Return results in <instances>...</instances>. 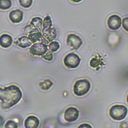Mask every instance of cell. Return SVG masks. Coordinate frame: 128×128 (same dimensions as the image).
I'll return each instance as SVG.
<instances>
[{
  "instance_id": "cell-17",
  "label": "cell",
  "mask_w": 128,
  "mask_h": 128,
  "mask_svg": "<svg viewBox=\"0 0 128 128\" xmlns=\"http://www.w3.org/2000/svg\"><path fill=\"white\" fill-rule=\"evenodd\" d=\"M52 84H53V83L51 82V80L46 79V80L39 83V86L42 90H48L51 88V86H52Z\"/></svg>"
},
{
  "instance_id": "cell-16",
  "label": "cell",
  "mask_w": 128,
  "mask_h": 128,
  "mask_svg": "<svg viewBox=\"0 0 128 128\" xmlns=\"http://www.w3.org/2000/svg\"><path fill=\"white\" fill-rule=\"evenodd\" d=\"M90 66L93 68H98L97 70H99L98 68L100 66H104V63L102 62V60L100 58H98V56L94 57L90 60Z\"/></svg>"
},
{
  "instance_id": "cell-21",
  "label": "cell",
  "mask_w": 128,
  "mask_h": 128,
  "mask_svg": "<svg viewBox=\"0 0 128 128\" xmlns=\"http://www.w3.org/2000/svg\"><path fill=\"white\" fill-rule=\"evenodd\" d=\"M48 48L50 49V50L52 52H56L60 48V44L56 41H51L50 43Z\"/></svg>"
},
{
  "instance_id": "cell-20",
  "label": "cell",
  "mask_w": 128,
  "mask_h": 128,
  "mask_svg": "<svg viewBox=\"0 0 128 128\" xmlns=\"http://www.w3.org/2000/svg\"><path fill=\"white\" fill-rule=\"evenodd\" d=\"M38 32H39V30L37 28H36L31 24L27 25L24 28V34H26V35H29V34H32V33Z\"/></svg>"
},
{
  "instance_id": "cell-25",
  "label": "cell",
  "mask_w": 128,
  "mask_h": 128,
  "mask_svg": "<svg viewBox=\"0 0 128 128\" xmlns=\"http://www.w3.org/2000/svg\"><path fill=\"white\" fill-rule=\"evenodd\" d=\"M122 25L124 30L128 32V17L123 18L122 20Z\"/></svg>"
},
{
  "instance_id": "cell-24",
  "label": "cell",
  "mask_w": 128,
  "mask_h": 128,
  "mask_svg": "<svg viewBox=\"0 0 128 128\" xmlns=\"http://www.w3.org/2000/svg\"><path fill=\"white\" fill-rule=\"evenodd\" d=\"M42 58H44V60H48V61H52L53 58H54V55L51 52H48L42 56Z\"/></svg>"
},
{
  "instance_id": "cell-6",
  "label": "cell",
  "mask_w": 128,
  "mask_h": 128,
  "mask_svg": "<svg viewBox=\"0 0 128 128\" xmlns=\"http://www.w3.org/2000/svg\"><path fill=\"white\" fill-rule=\"evenodd\" d=\"M67 44L72 50H78L83 44V40L78 35L71 34L67 36Z\"/></svg>"
},
{
  "instance_id": "cell-2",
  "label": "cell",
  "mask_w": 128,
  "mask_h": 128,
  "mask_svg": "<svg viewBox=\"0 0 128 128\" xmlns=\"http://www.w3.org/2000/svg\"><path fill=\"white\" fill-rule=\"evenodd\" d=\"M91 84L88 80L85 79L78 80L75 82L73 86V92L76 96L78 97L86 95L90 91Z\"/></svg>"
},
{
  "instance_id": "cell-28",
  "label": "cell",
  "mask_w": 128,
  "mask_h": 128,
  "mask_svg": "<svg viewBox=\"0 0 128 128\" xmlns=\"http://www.w3.org/2000/svg\"><path fill=\"white\" fill-rule=\"evenodd\" d=\"M70 1L71 2H72V3H80V2H81L82 1H83V0H70Z\"/></svg>"
},
{
  "instance_id": "cell-13",
  "label": "cell",
  "mask_w": 128,
  "mask_h": 128,
  "mask_svg": "<svg viewBox=\"0 0 128 128\" xmlns=\"http://www.w3.org/2000/svg\"><path fill=\"white\" fill-rule=\"evenodd\" d=\"M13 38L8 34H4L0 36V46L3 48H8L11 46Z\"/></svg>"
},
{
  "instance_id": "cell-12",
  "label": "cell",
  "mask_w": 128,
  "mask_h": 128,
  "mask_svg": "<svg viewBox=\"0 0 128 128\" xmlns=\"http://www.w3.org/2000/svg\"><path fill=\"white\" fill-rule=\"evenodd\" d=\"M29 39L30 40L32 43H36V42H44L46 44H48V41L46 39H45L42 34L40 32H35V33H32V34H29L28 36Z\"/></svg>"
},
{
  "instance_id": "cell-22",
  "label": "cell",
  "mask_w": 128,
  "mask_h": 128,
  "mask_svg": "<svg viewBox=\"0 0 128 128\" xmlns=\"http://www.w3.org/2000/svg\"><path fill=\"white\" fill-rule=\"evenodd\" d=\"M19 3L22 7L24 8H28L32 6L33 0H19Z\"/></svg>"
},
{
  "instance_id": "cell-9",
  "label": "cell",
  "mask_w": 128,
  "mask_h": 128,
  "mask_svg": "<svg viewBox=\"0 0 128 128\" xmlns=\"http://www.w3.org/2000/svg\"><path fill=\"white\" fill-rule=\"evenodd\" d=\"M24 13L19 9L14 10L9 14V19L13 23H19L23 19Z\"/></svg>"
},
{
  "instance_id": "cell-27",
  "label": "cell",
  "mask_w": 128,
  "mask_h": 128,
  "mask_svg": "<svg viewBox=\"0 0 128 128\" xmlns=\"http://www.w3.org/2000/svg\"><path fill=\"white\" fill-rule=\"evenodd\" d=\"M3 122H4V120H3V118L2 116H0V127L3 125Z\"/></svg>"
},
{
  "instance_id": "cell-3",
  "label": "cell",
  "mask_w": 128,
  "mask_h": 128,
  "mask_svg": "<svg viewBox=\"0 0 128 128\" xmlns=\"http://www.w3.org/2000/svg\"><path fill=\"white\" fill-rule=\"evenodd\" d=\"M128 114V108L124 105L115 104L111 107L109 115L114 120H122L124 119Z\"/></svg>"
},
{
  "instance_id": "cell-8",
  "label": "cell",
  "mask_w": 128,
  "mask_h": 128,
  "mask_svg": "<svg viewBox=\"0 0 128 128\" xmlns=\"http://www.w3.org/2000/svg\"><path fill=\"white\" fill-rule=\"evenodd\" d=\"M108 28L112 30H116L120 28L122 24V19L117 15H112L107 20Z\"/></svg>"
},
{
  "instance_id": "cell-18",
  "label": "cell",
  "mask_w": 128,
  "mask_h": 128,
  "mask_svg": "<svg viewBox=\"0 0 128 128\" xmlns=\"http://www.w3.org/2000/svg\"><path fill=\"white\" fill-rule=\"evenodd\" d=\"M11 0H0V9L1 10H8L12 6Z\"/></svg>"
},
{
  "instance_id": "cell-1",
  "label": "cell",
  "mask_w": 128,
  "mask_h": 128,
  "mask_svg": "<svg viewBox=\"0 0 128 128\" xmlns=\"http://www.w3.org/2000/svg\"><path fill=\"white\" fill-rule=\"evenodd\" d=\"M22 93L20 89L16 85H10L4 88H0L1 106L3 109H8L15 106L20 100Z\"/></svg>"
},
{
  "instance_id": "cell-26",
  "label": "cell",
  "mask_w": 128,
  "mask_h": 128,
  "mask_svg": "<svg viewBox=\"0 0 128 128\" xmlns=\"http://www.w3.org/2000/svg\"><path fill=\"white\" fill-rule=\"evenodd\" d=\"M92 128V126L88 124H83L82 125H80L78 127V128Z\"/></svg>"
},
{
  "instance_id": "cell-29",
  "label": "cell",
  "mask_w": 128,
  "mask_h": 128,
  "mask_svg": "<svg viewBox=\"0 0 128 128\" xmlns=\"http://www.w3.org/2000/svg\"><path fill=\"white\" fill-rule=\"evenodd\" d=\"M126 100H127V102H128V96H127V99H126Z\"/></svg>"
},
{
  "instance_id": "cell-10",
  "label": "cell",
  "mask_w": 128,
  "mask_h": 128,
  "mask_svg": "<svg viewBox=\"0 0 128 128\" xmlns=\"http://www.w3.org/2000/svg\"><path fill=\"white\" fill-rule=\"evenodd\" d=\"M39 124V119L34 115L28 116L24 120V127L26 128H37Z\"/></svg>"
},
{
  "instance_id": "cell-11",
  "label": "cell",
  "mask_w": 128,
  "mask_h": 128,
  "mask_svg": "<svg viewBox=\"0 0 128 128\" xmlns=\"http://www.w3.org/2000/svg\"><path fill=\"white\" fill-rule=\"evenodd\" d=\"M42 34L45 39H46L48 42H51L54 38H56L57 36L56 30L54 28H49L48 29H42Z\"/></svg>"
},
{
  "instance_id": "cell-23",
  "label": "cell",
  "mask_w": 128,
  "mask_h": 128,
  "mask_svg": "<svg viewBox=\"0 0 128 128\" xmlns=\"http://www.w3.org/2000/svg\"><path fill=\"white\" fill-rule=\"evenodd\" d=\"M18 124L12 120H8L6 124H5V125H4V128H18Z\"/></svg>"
},
{
  "instance_id": "cell-4",
  "label": "cell",
  "mask_w": 128,
  "mask_h": 128,
  "mask_svg": "<svg viewBox=\"0 0 128 128\" xmlns=\"http://www.w3.org/2000/svg\"><path fill=\"white\" fill-rule=\"evenodd\" d=\"M81 58L74 52L68 53L64 59V64L67 68H76L80 66Z\"/></svg>"
},
{
  "instance_id": "cell-14",
  "label": "cell",
  "mask_w": 128,
  "mask_h": 128,
  "mask_svg": "<svg viewBox=\"0 0 128 128\" xmlns=\"http://www.w3.org/2000/svg\"><path fill=\"white\" fill-rule=\"evenodd\" d=\"M15 45L18 46L21 48H26L28 47L31 46L32 45V42H31L30 40L29 39L28 36H21L20 38L16 40L14 42Z\"/></svg>"
},
{
  "instance_id": "cell-5",
  "label": "cell",
  "mask_w": 128,
  "mask_h": 128,
  "mask_svg": "<svg viewBox=\"0 0 128 128\" xmlns=\"http://www.w3.org/2000/svg\"><path fill=\"white\" fill-rule=\"evenodd\" d=\"M48 50V46L44 42H36L31 46L29 52L32 56H42Z\"/></svg>"
},
{
  "instance_id": "cell-15",
  "label": "cell",
  "mask_w": 128,
  "mask_h": 128,
  "mask_svg": "<svg viewBox=\"0 0 128 128\" xmlns=\"http://www.w3.org/2000/svg\"><path fill=\"white\" fill-rule=\"evenodd\" d=\"M42 23H43V20H42V18H39V17H35V18L32 19L30 24L37 28L39 30V32H42Z\"/></svg>"
},
{
  "instance_id": "cell-7",
  "label": "cell",
  "mask_w": 128,
  "mask_h": 128,
  "mask_svg": "<svg viewBox=\"0 0 128 128\" xmlns=\"http://www.w3.org/2000/svg\"><path fill=\"white\" fill-rule=\"evenodd\" d=\"M80 115V112L75 107H69L67 108L64 112L65 120L68 122H72L77 120Z\"/></svg>"
},
{
  "instance_id": "cell-19",
  "label": "cell",
  "mask_w": 128,
  "mask_h": 128,
  "mask_svg": "<svg viewBox=\"0 0 128 128\" xmlns=\"http://www.w3.org/2000/svg\"><path fill=\"white\" fill-rule=\"evenodd\" d=\"M52 22L51 17L49 16H47L46 17H45L44 20H43V23H42L43 29H48V28L52 27Z\"/></svg>"
}]
</instances>
